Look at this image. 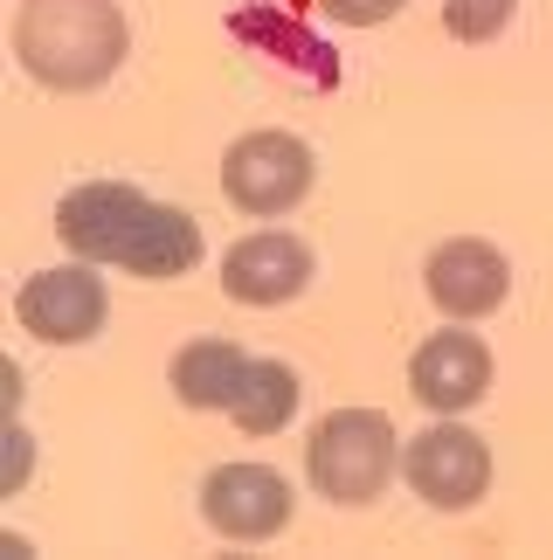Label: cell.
Wrapping results in <instances>:
<instances>
[{"label": "cell", "mask_w": 553, "mask_h": 560, "mask_svg": "<svg viewBox=\"0 0 553 560\" xmlns=\"http://www.w3.org/2000/svg\"><path fill=\"white\" fill-rule=\"evenodd\" d=\"M56 229L83 264H118L132 277H187L201 264V222L145 201L125 180H83L62 194Z\"/></svg>", "instance_id": "cell-1"}, {"label": "cell", "mask_w": 553, "mask_h": 560, "mask_svg": "<svg viewBox=\"0 0 553 560\" xmlns=\"http://www.w3.org/2000/svg\"><path fill=\"white\" fill-rule=\"evenodd\" d=\"M132 49L118 0H28L14 21L21 70L49 91H97Z\"/></svg>", "instance_id": "cell-2"}, {"label": "cell", "mask_w": 553, "mask_h": 560, "mask_svg": "<svg viewBox=\"0 0 553 560\" xmlns=\"http://www.w3.org/2000/svg\"><path fill=\"white\" fill-rule=\"evenodd\" d=\"M395 443L401 436L380 408H332V416L311 429L305 470L332 505H367L395 478Z\"/></svg>", "instance_id": "cell-3"}, {"label": "cell", "mask_w": 553, "mask_h": 560, "mask_svg": "<svg viewBox=\"0 0 553 560\" xmlns=\"http://www.w3.org/2000/svg\"><path fill=\"white\" fill-rule=\"evenodd\" d=\"M222 187L249 214H284L311 194V145L291 139V132H249V139L228 145Z\"/></svg>", "instance_id": "cell-4"}, {"label": "cell", "mask_w": 553, "mask_h": 560, "mask_svg": "<svg viewBox=\"0 0 553 560\" xmlns=\"http://www.w3.org/2000/svg\"><path fill=\"white\" fill-rule=\"evenodd\" d=\"M401 470H409V485H415L422 505L463 512V505L484 499V485H492V450H484V436H471V429L436 422V429H422V436H409Z\"/></svg>", "instance_id": "cell-5"}, {"label": "cell", "mask_w": 553, "mask_h": 560, "mask_svg": "<svg viewBox=\"0 0 553 560\" xmlns=\"http://www.w3.org/2000/svg\"><path fill=\"white\" fill-rule=\"evenodd\" d=\"M201 512L222 540H270L291 526V485L270 464H222L201 485Z\"/></svg>", "instance_id": "cell-6"}, {"label": "cell", "mask_w": 553, "mask_h": 560, "mask_svg": "<svg viewBox=\"0 0 553 560\" xmlns=\"http://www.w3.org/2000/svg\"><path fill=\"white\" fill-rule=\"evenodd\" d=\"M21 332L49 339V347H83V339L104 332V284L91 270H35L14 298Z\"/></svg>", "instance_id": "cell-7"}, {"label": "cell", "mask_w": 553, "mask_h": 560, "mask_svg": "<svg viewBox=\"0 0 553 560\" xmlns=\"http://www.w3.org/2000/svg\"><path fill=\"white\" fill-rule=\"evenodd\" d=\"M409 387H415L422 408H436V416H463V408H478L484 387H492V353H484L478 332H436V339L415 347Z\"/></svg>", "instance_id": "cell-8"}, {"label": "cell", "mask_w": 553, "mask_h": 560, "mask_svg": "<svg viewBox=\"0 0 553 560\" xmlns=\"http://www.w3.org/2000/svg\"><path fill=\"white\" fill-rule=\"evenodd\" d=\"M222 284L236 305H284L311 284V249L284 229H263V235H243L222 264Z\"/></svg>", "instance_id": "cell-9"}, {"label": "cell", "mask_w": 553, "mask_h": 560, "mask_svg": "<svg viewBox=\"0 0 553 560\" xmlns=\"http://www.w3.org/2000/svg\"><path fill=\"white\" fill-rule=\"evenodd\" d=\"M430 298L450 318H484L505 305V291H513V270H505V256L492 243H478V235H457V243H443L430 256Z\"/></svg>", "instance_id": "cell-10"}, {"label": "cell", "mask_w": 553, "mask_h": 560, "mask_svg": "<svg viewBox=\"0 0 553 560\" xmlns=\"http://www.w3.org/2000/svg\"><path fill=\"white\" fill-rule=\"evenodd\" d=\"M228 35L249 42V49H263L270 62H284V70H297L311 91H332V83H339V56H332L311 28H297L284 8H270V0H249V8H236V14H228Z\"/></svg>", "instance_id": "cell-11"}, {"label": "cell", "mask_w": 553, "mask_h": 560, "mask_svg": "<svg viewBox=\"0 0 553 560\" xmlns=\"http://www.w3.org/2000/svg\"><path fill=\"white\" fill-rule=\"evenodd\" d=\"M249 374V353L236 339H195V347L174 353V395L187 408H236Z\"/></svg>", "instance_id": "cell-12"}, {"label": "cell", "mask_w": 553, "mask_h": 560, "mask_svg": "<svg viewBox=\"0 0 553 560\" xmlns=\"http://www.w3.org/2000/svg\"><path fill=\"white\" fill-rule=\"evenodd\" d=\"M249 436H270V429H284L297 416V374L284 368V360H249V374H243V395L236 408H228Z\"/></svg>", "instance_id": "cell-13"}, {"label": "cell", "mask_w": 553, "mask_h": 560, "mask_svg": "<svg viewBox=\"0 0 553 560\" xmlns=\"http://www.w3.org/2000/svg\"><path fill=\"white\" fill-rule=\"evenodd\" d=\"M519 0H443V28H450L457 42H492L513 28Z\"/></svg>", "instance_id": "cell-14"}, {"label": "cell", "mask_w": 553, "mask_h": 560, "mask_svg": "<svg viewBox=\"0 0 553 560\" xmlns=\"http://www.w3.org/2000/svg\"><path fill=\"white\" fill-rule=\"evenodd\" d=\"M332 21H346V28H374V21H388L401 14V0H318Z\"/></svg>", "instance_id": "cell-15"}, {"label": "cell", "mask_w": 553, "mask_h": 560, "mask_svg": "<svg viewBox=\"0 0 553 560\" xmlns=\"http://www.w3.org/2000/svg\"><path fill=\"white\" fill-rule=\"evenodd\" d=\"M0 485H8V491L28 485V436H21L14 422H8V436H0Z\"/></svg>", "instance_id": "cell-16"}, {"label": "cell", "mask_w": 553, "mask_h": 560, "mask_svg": "<svg viewBox=\"0 0 553 560\" xmlns=\"http://www.w3.org/2000/svg\"><path fill=\"white\" fill-rule=\"evenodd\" d=\"M0 408H8V416L21 408V368H14V360H8V368H0Z\"/></svg>", "instance_id": "cell-17"}]
</instances>
